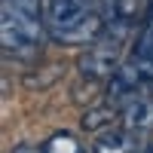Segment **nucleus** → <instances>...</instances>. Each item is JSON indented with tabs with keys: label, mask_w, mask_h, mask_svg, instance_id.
<instances>
[{
	"label": "nucleus",
	"mask_w": 153,
	"mask_h": 153,
	"mask_svg": "<svg viewBox=\"0 0 153 153\" xmlns=\"http://www.w3.org/2000/svg\"><path fill=\"white\" fill-rule=\"evenodd\" d=\"M117 123H123V113L117 110V107H110V104H92L86 113H83V129L86 132H95V135H101V132H107V129H117Z\"/></svg>",
	"instance_id": "obj_8"
},
{
	"label": "nucleus",
	"mask_w": 153,
	"mask_h": 153,
	"mask_svg": "<svg viewBox=\"0 0 153 153\" xmlns=\"http://www.w3.org/2000/svg\"><path fill=\"white\" fill-rule=\"evenodd\" d=\"M141 153H153V147H147V150H141Z\"/></svg>",
	"instance_id": "obj_13"
},
{
	"label": "nucleus",
	"mask_w": 153,
	"mask_h": 153,
	"mask_svg": "<svg viewBox=\"0 0 153 153\" xmlns=\"http://www.w3.org/2000/svg\"><path fill=\"white\" fill-rule=\"evenodd\" d=\"M92 153H138V138L129 129H107L95 135Z\"/></svg>",
	"instance_id": "obj_7"
},
{
	"label": "nucleus",
	"mask_w": 153,
	"mask_h": 153,
	"mask_svg": "<svg viewBox=\"0 0 153 153\" xmlns=\"http://www.w3.org/2000/svg\"><path fill=\"white\" fill-rule=\"evenodd\" d=\"M40 0H3L0 6V46L9 61L40 58L46 43Z\"/></svg>",
	"instance_id": "obj_1"
},
{
	"label": "nucleus",
	"mask_w": 153,
	"mask_h": 153,
	"mask_svg": "<svg viewBox=\"0 0 153 153\" xmlns=\"http://www.w3.org/2000/svg\"><path fill=\"white\" fill-rule=\"evenodd\" d=\"M144 89H147V83H144V76L138 74V68L132 61H123V68L113 74L107 80V86H104V104L123 110L138 92H144Z\"/></svg>",
	"instance_id": "obj_4"
},
{
	"label": "nucleus",
	"mask_w": 153,
	"mask_h": 153,
	"mask_svg": "<svg viewBox=\"0 0 153 153\" xmlns=\"http://www.w3.org/2000/svg\"><path fill=\"white\" fill-rule=\"evenodd\" d=\"M80 3H83V9H86V12L98 16L101 22L107 25L113 16H117V9H120V3H123V0H80Z\"/></svg>",
	"instance_id": "obj_11"
},
{
	"label": "nucleus",
	"mask_w": 153,
	"mask_h": 153,
	"mask_svg": "<svg viewBox=\"0 0 153 153\" xmlns=\"http://www.w3.org/2000/svg\"><path fill=\"white\" fill-rule=\"evenodd\" d=\"M43 153H86V147L80 144V138L71 132H55L49 135V141L43 144Z\"/></svg>",
	"instance_id": "obj_9"
},
{
	"label": "nucleus",
	"mask_w": 153,
	"mask_h": 153,
	"mask_svg": "<svg viewBox=\"0 0 153 153\" xmlns=\"http://www.w3.org/2000/svg\"><path fill=\"white\" fill-rule=\"evenodd\" d=\"M9 153H43V147H34V144H16Z\"/></svg>",
	"instance_id": "obj_12"
},
{
	"label": "nucleus",
	"mask_w": 153,
	"mask_h": 153,
	"mask_svg": "<svg viewBox=\"0 0 153 153\" xmlns=\"http://www.w3.org/2000/svg\"><path fill=\"white\" fill-rule=\"evenodd\" d=\"M120 68H123V43L110 40V37H98L89 46H83V52L76 55L80 76L95 80V83H107Z\"/></svg>",
	"instance_id": "obj_3"
},
{
	"label": "nucleus",
	"mask_w": 153,
	"mask_h": 153,
	"mask_svg": "<svg viewBox=\"0 0 153 153\" xmlns=\"http://www.w3.org/2000/svg\"><path fill=\"white\" fill-rule=\"evenodd\" d=\"M120 113H123V129H129L135 138L138 135H147L153 129V95L147 92V89L138 92Z\"/></svg>",
	"instance_id": "obj_5"
},
{
	"label": "nucleus",
	"mask_w": 153,
	"mask_h": 153,
	"mask_svg": "<svg viewBox=\"0 0 153 153\" xmlns=\"http://www.w3.org/2000/svg\"><path fill=\"white\" fill-rule=\"evenodd\" d=\"M49 40L61 46H89L104 31V22L86 12L80 0H40Z\"/></svg>",
	"instance_id": "obj_2"
},
{
	"label": "nucleus",
	"mask_w": 153,
	"mask_h": 153,
	"mask_svg": "<svg viewBox=\"0 0 153 153\" xmlns=\"http://www.w3.org/2000/svg\"><path fill=\"white\" fill-rule=\"evenodd\" d=\"M61 74H65V65H49L46 71H31L28 76H25V86L28 89H46L55 80H61Z\"/></svg>",
	"instance_id": "obj_10"
},
{
	"label": "nucleus",
	"mask_w": 153,
	"mask_h": 153,
	"mask_svg": "<svg viewBox=\"0 0 153 153\" xmlns=\"http://www.w3.org/2000/svg\"><path fill=\"white\" fill-rule=\"evenodd\" d=\"M129 61L138 68V74H141L144 83L150 86V83H153V25H144V22H141L138 37H135V43H132Z\"/></svg>",
	"instance_id": "obj_6"
}]
</instances>
